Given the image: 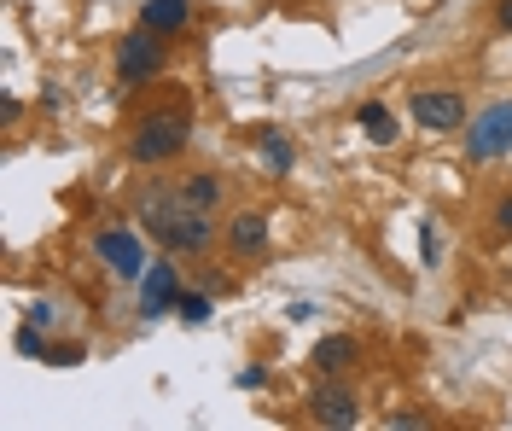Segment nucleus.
Wrapping results in <instances>:
<instances>
[{"instance_id":"24","label":"nucleus","mask_w":512,"mask_h":431,"mask_svg":"<svg viewBox=\"0 0 512 431\" xmlns=\"http://www.w3.org/2000/svg\"><path fill=\"white\" fill-rule=\"evenodd\" d=\"M30 321L35 327H53V303H30Z\"/></svg>"},{"instance_id":"23","label":"nucleus","mask_w":512,"mask_h":431,"mask_svg":"<svg viewBox=\"0 0 512 431\" xmlns=\"http://www.w3.org/2000/svg\"><path fill=\"white\" fill-rule=\"evenodd\" d=\"M239 385H245V391H262V385H268V367H245Z\"/></svg>"},{"instance_id":"17","label":"nucleus","mask_w":512,"mask_h":431,"mask_svg":"<svg viewBox=\"0 0 512 431\" xmlns=\"http://www.w3.org/2000/svg\"><path fill=\"white\" fill-rule=\"evenodd\" d=\"M483 228H489V239H501V245H512V187H507V193H495V199H489V210H483Z\"/></svg>"},{"instance_id":"3","label":"nucleus","mask_w":512,"mask_h":431,"mask_svg":"<svg viewBox=\"0 0 512 431\" xmlns=\"http://www.w3.org/2000/svg\"><path fill=\"white\" fill-rule=\"evenodd\" d=\"M163 70H169V35L146 30V24L117 35V47H111V82L117 88H146Z\"/></svg>"},{"instance_id":"4","label":"nucleus","mask_w":512,"mask_h":431,"mask_svg":"<svg viewBox=\"0 0 512 431\" xmlns=\"http://www.w3.org/2000/svg\"><path fill=\"white\" fill-rule=\"evenodd\" d=\"M146 239L152 233L134 228V222H105L94 233V263L111 274V280H123V286H140V274L152 268V251H146Z\"/></svg>"},{"instance_id":"18","label":"nucleus","mask_w":512,"mask_h":431,"mask_svg":"<svg viewBox=\"0 0 512 431\" xmlns=\"http://www.w3.org/2000/svg\"><path fill=\"white\" fill-rule=\"evenodd\" d=\"M419 257H425V268L443 263V245H437V228L431 222H419Z\"/></svg>"},{"instance_id":"1","label":"nucleus","mask_w":512,"mask_h":431,"mask_svg":"<svg viewBox=\"0 0 512 431\" xmlns=\"http://www.w3.org/2000/svg\"><path fill=\"white\" fill-rule=\"evenodd\" d=\"M134 222L152 233V245L169 251V257H210L216 251V239H222V222H216V210H192L181 199V187H146L140 204H134Z\"/></svg>"},{"instance_id":"14","label":"nucleus","mask_w":512,"mask_h":431,"mask_svg":"<svg viewBox=\"0 0 512 431\" xmlns=\"http://www.w3.org/2000/svg\"><path fill=\"white\" fill-rule=\"evenodd\" d=\"M256 158L268 175H291L297 169V146L286 140V129H256Z\"/></svg>"},{"instance_id":"6","label":"nucleus","mask_w":512,"mask_h":431,"mask_svg":"<svg viewBox=\"0 0 512 431\" xmlns=\"http://www.w3.org/2000/svg\"><path fill=\"white\" fill-rule=\"evenodd\" d=\"M187 292V280H181V257H152V268L140 274V286H134V309H140V321H163V315H175V303Z\"/></svg>"},{"instance_id":"5","label":"nucleus","mask_w":512,"mask_h":431,"mask_svg":"<svg viewBox=\"0 0 512 431\" xmlns=\"http://www.w3.org/2000/svg\"><path fill=\"white\" fill-rule=\"evenodd\" d=\"M408 123L419 134H460L472 123V105L460 88H408Z\"/></svg>"},{"instance_id":"22","label":"nucleus","mask_w":512,"mask_h":431,"mask_svg":"<svg viewBox=\"0 0 512 431\" xmlns=\"http://www.w3.org/2000/svg\"><path fill=\"white\" fill-rule=\"evenodd\" d=\"M384 426H390V431H408V426H414V431H425V426H431V420H425V414H390Z\"/></svg>"},{"instance_id":"21","label":"nucleus","mask_w":512,"mask_h":431,"mask_svg":"<svg viewBox=\"0 0 512 431\" xmlns=\"http://www.w3.org/2000/svg\"><path fill=\"white\" fill-rule=\"evenodd\" d=\"M82 356H88L82 344H59V350H53V367H76V362H82Z\"/></svg>"},{"instance_id":"13","label":"nucleus","mask_w":512,"mask_h":431,"mask_svg":"<svg viewBox=\"0 0 512 431\" xmlns=\"http://www.w3.org/2000/svg\"><path fill=\"white\" fill-rule=\"evenodd\" d=\"M355 129L367 134V146H396V140H402V123H396V111H390L384 100L355 105Z\"/></svg>"},{"instance_id":"2","label":"nucleus","mask_w":512,"mask_h":431,"mask_svg":"<svg viewBox=\"0 0 512 431\" xmlns=\"http://www.w3.org/2000/svg\"><path fill=\"white\" fill-rule=\"evenodd\" d=\"M192 100H163V105H146L128 129V164L140 169H163L175 164L181 152L192 146Z\"/></svg>"},{"instance_id":"19","label":"nucleus","mask_w":512,"mask_h":431,"mask_svg":"<svg viewBox=\"0 0 512 431\" xmlns=\"http://www.w3.org/2000/svg\"><path fill=\"white\" fill-rule=\"evenodd\" d=\"M18 117H24V100L6 88V94H0V123H6V129H18Z\"/></svg>"},{"instance_id":"10","label":"nucleus","mask_w":512,"mask_h":431,"mask_svg":"<svg viewBox=\"0 0 512 431\" xmlns=\"http://www.w3.org/2000/svg\"><path fill=\"white\" fill-rule=\"evenodd\" d=\"M309 367H315V379H350L355 367H361V338L355 332H326V338H315Z\"/></svg>"},{"instance_id":"20","label":"nucleus","mask_w":512,"mask_h":431,"mask_svg":"<svg viewBox=\"0 0 512 431\" xmlns=\"http://www.w3.org/2000/svg\"><path fill=\"white\" fill-rule=\"evenodd\" d=\"M489 24H495V35H512V0H495V12H489Z\"/></svg>"},{"instance_id":"15","label":"nucleus","mask_w":512,"mask_h":431,"mask_svg":"<svg viewBox=\"0 0 512 431\" xmlns=\"http://www.w3.org/2000/svg\"><path fill=\"white\" fill-rule=\"evenodd\" d=\"M210 315H216V292H210V286H187L181 303H175V321H181V327H204Z\"/></svg>"},{"instance_id":"8","label":"nucleus","mask_w":512,"mask_h":431,"mask_svg":"<svg viewBox=\"0 0 512 431\" xmlns=\"http://www.w3.org/2000/svg\"><path fill=\"white\" fill-rule=\"evenodd\" d=\"M303 408H309L315 426H332V431L361 426V391H355L350 379H320L315 391L303 397Z\"/></svg>"},{"instance_id":"11","label":"nucleus","mask_w":512,"mask_h":431,"mask_svg":"<svg viewBox=\"0 0 512 431\" xmlns=\"http://www.w3.org/2000/svg\"><path fill=\"white\" fill-rule=\"evenodd\" d=\"M140 24L169 35V41H181V35H192V24H198V0H146V6H140Z\"/></svg>"},{"instance_id":"16","label":"nucleus","mask_w":512,"mask_h":431,"mask_svg":"<svg viewBox=\"0 0 512 431\" xmlns=\"http://www.w3.org/2000/svg\"><path fill=\"white\" fill-rule=\"evenodd\" d=\"M12 350H18V356H30V362H47L53 367V350H59V344H53V338H47V327H18L12 332Z\"/></svg>"},{"instance_id":"7","label":"nucleus","mask_w":512,"mask_h":431,"mask_svg":"<svg viewBox=\"0 0 512 431\" xmlns=\"http://www.w3.org/2000/svg\"><path fill=\"white\" fill-rule=\"evenodd\" d=\"M460 140H466V158H472V164H495V158H507L512 152V100L483 105L478 117L460 129Z\"/></svg>"},{"instance_id":"9","label":"nucleus","mask_w":512,"mask_h":431,"mask_svg":"<svg viewBox=\"0 0 512 431\" xmlns=\"http://www.w3.org/2000/svg\"><path fill=\"white\" fill-rule=\"evenodd\" d=\"M222 245H227V257H239V263H262V257H268V245H274L268 210H256V204L233 210V216L222 222Z\"/></svg>"},{"instance_id":"12","label":"nucleus","mask_w":512,"mask_h":431,"mask_svg":"<svg viewBox=\"0 0 512 431\" xmlns=\"http://www.w3.org/2000/svg\"><path fill=\"white\" fill-rule=\"evenodd\" d=\"M175 187H181V199H187L192 210H222L227 204V175L222 169H192V175H181Z\"/></svg>"}]
</instances>
